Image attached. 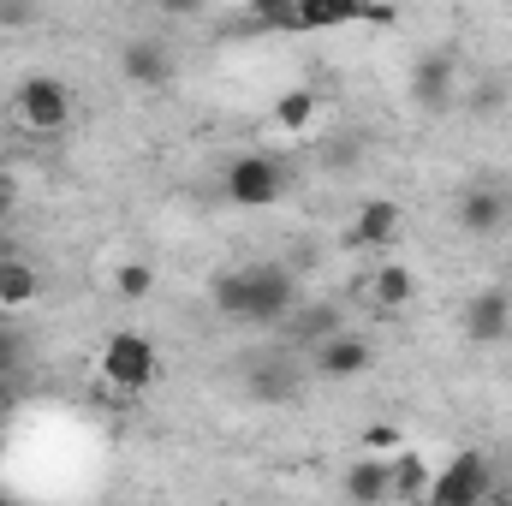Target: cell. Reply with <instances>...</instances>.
<instances>
[{"instance_id": "6da1fadb", "label": "cell", "mask_w": 512, "mask_h": 506, "mask_svg": "<svg viewBox=\"0 0 512 506\" xmlns=\"http://www.w3.org/2000/svg\"><path fill=\"white\" fill-rule=\"evenodd\" d=\"M96 370L114 381L120 393H143L149 381L161 376V352H155L149 334H137V328H114V334L102 340V352H96Z\"/></svg>"}, {"instance_id": "7a4b0ae2", "label": "cell", "mask_w": 512, "mask_h": 506, "mask_svg": "<svg viewBox=\"0 0 512 506\" xmlns=\"http://www.w3.org/2000/svg\"><path fill=\"white\" fill-rule=\"evenodd\" d=\"M12 120L30 131V137H60L72 126V90L48 72H30L18 90H12Z\"/></svg>"}, {"instance_id": "3957f363", "label": "cell", "mask_w": 512, "mask_h": 506, "mask_svg": "<svg viewBox=\"0 0 512 506\" xmlns=\"http://www.w3.org/2000/svg\"><path fill=\"white\" fill-rule=\"evenodd\" d=\"M489 495H495V465H489V453H477V447L453 453V459L429 477V506H483Z\"/></svg>"}, {"instance_id": "277c9868", "label": "cell", "mask_w": 512, "mask_h": 506, "mask_svg": "<svg viewBox=\"0 0 512 506\" xmlns=\"http://www.w3.org/2000/svg\"><path fill=\"white\" fill-rule=\"evenodd\" d=\"M221 185H227V197L239 203V209H274L280 197H286V167L274 161V155H233L227 161V173H221Z\"/></svg>"}, {"instance_id": "5b68a950", "label": "cell", "mask_w": 512, "mask_h": 506, "mask_svg": "<svg viewBox=\"0 0 512 506\" xmlns=\"http://www.w3.org/2000/svg\"><path fill=\"white\" fill-rule=\"evenodd\" d=\"M346 24H399V12L382 6V0H292V18L286 30H346Z\"/></svg>"}, {"instance_id": "8992f818", "label": "cell", "mask_w": 512, "mask_h": 506, "mask_svg": "<svg viewBox=\"0 0 512 506\" xmlns=\"http://www.w3.org/2000/svg\"><path fill=\"white\" fill-rule=\"evenodd\" d=\"M245 280H251V310H245L251 328H280L298 310V280L286 262H251Z\"/></svg>"}, {"instance_id": "52a82bcc", "label": "cell", "mask_w": 512, "mask_h": 506, "mask_svg": "<svg viewBox=\"0 0 512 506\" xmlns=\"http://www.w3.org/2000/svg\"><path fill=\"white\" fill-rule=\"evenodd\" d=\"M405 239V209L393 197H364L352 209V227H346V251H364V256H387L399 251Z\"/></svg>"}, {"instance_id": "ba28073f", "label": "cell", "mask_w": 512, "mask_h": 506, "mask_svg": "<svg viewBox=\"0 0 512 506\" xmlns=\"http://www.w3.org/2000/svg\"><path fill=\"white\" fill-rule=\"evenodd\" d=\"M411 102L423 108V114H447L453 108V96H459V60L447 54V48H429V54H417L411 60Z\"/></svg>"}, {"instance_id": "9c48e42d", "label": "cell", "mask_w": 512, "mask_h": 506, "mask_svg": "<svg viewBox=\"0 0 512 506\" xmlns=\"http://www.w3.org/2000/svg\"><path fill=\"white\" fill-rule=\"evenodd\" d=\"M370 364H376V346L364 334H352V328H334V334H322L310 346V370L322 381H352V376H364Z\"/></svg>"}, {"instance_id": "30bf717a", "label": "cell", "mask_w": 512, "mask_h": 506, "mask_svg": "<svg viewBox=\"0 0 512 506\" xmlns=\"http://www.w3.org/2000/svg\"><path fill=\"white\" fill-rule=\"evenodd\" d=\"M358 298H364L376 316H399V310H411V304H417V268H405V262L382 256L376 268H364Z\"/></svg>"}, {"instance_id": "8fae6325", "label": "cell", "mask_w": 512, "mask_h": 506, "mask_svg": "<svg viewBox=\"0 0 512 506\" xmlns=\"http://www.w3.org/2000/svg\"><path fill=\"white\" fill-rule=\"evenodd\" d=\"M173 72H179V54L161 36H137V42L120 48V78H126L131 90H167Z\"/></svg>"}, {"instance_id": "7c38bea8", "label": "cell", "mask_w": 512, "mask_h": 506, "mask_svg": "<svg viewBox=\"0 0 512 506\" xmlns=\"http://www.w3.org/2000/svg\"><path fill=\"white\" fill-rule=\"evenodd\" d=\"M459 328H465L471 346H501V340L512 334V292H501V286L471 292L465 310H459Z\"/></svg>"}, {"instance_id": "4fadbf2b", "label": "cell", "mask_w": 512, "mask_h": 506, "mask_svg": "<svg viewBox=\"0 0 512 506\" xmlns=\"http://www.w3.org/2000/svg\"><path fill=\"white\" fill-rule=\"evenodd\" d=\"M453 221H459L465 239H501L507 221H512V197L507 191H495V185H471V191L459 197Z\"/></svg>"}, {"instance_id": "5bb4252c", "label": "cell", "mask_w": 512, "mask_h": 506, "mask_svg": "<svg viewBox=\"0 0 512 506\" xmlns=\"http://www.w3.org/2000/svg\"><path fill=\"white\" fill-rule=\"evenodd\" d=\"M268 126L280 131V137H310V131L322 126V96H316L310 84L280 90V96H274V108H268Z\"/></svg>"}, {"instance_id": "9a60e30c", "label": "cell", "mask_w": 512, "mask_h": 506, "mask_svg": "<svg viewBox=\"0 0 512 506\" xmlns=\"http://www.w3.org/2000/svg\"><path fill=\"white\" fill-rule=\"evenodd\" d=\"M36 298H42V274L18 251H6L0 256V316H24Z\"/></svg>"}, {"instance_id": "2e32d148", "label": "cell", "mask_w": 512, "mask_h": 506, "mask_svg": "<svg viewBox=\"0 0 512 506\" xmlns=\"http://www.w3.org/2000/svg\"><path fill=\"white\" fill-rule=\"evenodd\" d=\"M340 489H346L358 506L393 501V489H387V459H382V453H364V459H352V465H346V477H340Z\"/></svg>"}, {"instance_id": "e0dca14e", "label": "cell", "mask_w": 512, "mask_h": 506, "mask_svg": "<svg viewBox=\"0 0 512 506\" xmlns=\"http://www.w3.org/2000/svg\"><path fill=\"white\" fill-rule=\"evenodd\" d=\"M429 459L423 453H411V447H399V453H387V489H393V501H429Z\"/></svg>"}, {"instance_id": "ac0fdd59", "label": "cell", "mask_w": 512, "mask_h": 506, "mask_svg": "<svg viewBox=\"0 0 512 506\" xmlns=\"http://www.w3.org/2000/svg\"><path fill=\"white\" fill-rule=\"evenodd\" d=\"M209 304H215L221 322H245V310H251V280H245V268H221L215 286H209Z\"/></svg>"}, {"instance_id": "d6986e66", "label": "cell", "mask_w": 512, "mask_h": 506, "mask_svg": "<svg viewBox=\"0 0 512 506\" xmlns=\"http://www.w3.org/2000/svg\"><path fill=\"white\" fill-rule=\"evenodd\" d=\"M286 328H292V340H298V346H316L322 334H334V328H346V322H340V310H334V304H298V310L286 316Z\"/></svg>"}, {"instance_id": "ffe728a7", "label": "cell", "mask_w": 512, "mask_h": 506, "mask_svg": "<svg viewBox=\"0 0 512 506\" xmlns=\"http://www.w3.org/2000/svg\"><path fill=\"white\" fill-rule=\"evenodd\" d=\"M251 393L262 399V405H280V399H292L298 393V370L292 364H280V358H262L251 376Z\"/></svg>"}, {"instance_id": "44dd1931", "label": "cell", "mask_w": 512, "mask_h": 506, "mask_svg": "<svg viewBox=\"0 0 512 506\" xmlns=\"http://www.w3.org/2000/svg\"><path fill=\"white\" fill-rule=\"evenodd\" d=\"M114 292H120L126 304H143V298L155 292V268H149V262H120V268H114Z\"/></svg>"}, {"instance_id": "7402d4cb", "label": "cell", "mask_w": 512, "mask_h": 506, "mask_svg": "<svg viewBox=\"0 0 512 506\" xmlns=\"http://www.w3.org/2000/svg\"><path fill=\"white\" fill-rule=\"evenodd\" d=\"M245 6H251L256 30H286V18H292V0H245Z\"/></svg>"}, {"instance_id": "603a6c76", "label": "cell", "mask_w": 512, "mask_h": 506, "mask_svg": "<svg viewBox=\"0 0 512 506\" xmlns=\"http://www.w3.org/2000/svg\"><path fill=\"white\" fill-rule=\"evenodd\" d=\"M36 24V0H0V30H24Z\"/></svg>"}, {"instance_id": "cb8c5ba5", "label": "cell", "mask_w": 512, "mask_h": 506, "mask_svg": "<svg viewBox=\"0 0 512 506\" xmlns=\"http://www.w3.org/2000/svg\"><path fill=\"white\" fill-rule=\"evenodd\" d=\"M405 441H399V429L393 423H376V429H364V453H399Z\"/></svg>"}, {"instance_id": "d4e9b609", "label": "cell", "mask_w": 512, "mask_h": 506, "mask_svg": "<svg viewBox=\"0 0 512 506\" xmlns=\"http://www.w3.org/2000/svg\"><path fill=\"white\" fill-rule=\"evenodd\" d=\"M18 364H24V334H18V328H0V370L12 376Z\"/></svg>"}, {"instance_id": "484cf974", "label": "cell", "mask_w": 512, "mask_h": 506, "mask_svg": "<svg viewBox=\"0 0 512 506\" xmlns=\"http://www.w3.org/2000/svg\"><path fill=\"white\" fill-rule=\"evenodd\" d=\"M155 6H161V18H197L209 0H155Z\"/></svg>"}, {"instance_id": "4316f807", "label": "cell", "mask_w": 512, "mask_h": 506, "mask_svg": "<svg viewBox=\"0 0 512 506\" xmlns=\"http://www.w3.org/2000/svg\"><path fill=\"white\" fill-rule=\"evenodd\" d=\"M12 209H18V179H12V173L0 167V221H6Z\"/></svg>"}, {"instance_id": "83f0119b", "label": "cell", "mask_w": 512, "mask_h": 506, "mask_svg": "<svg viewBox=\"0 0 512 506\" xmlns=\"http://www.w3.org/2000/svg\"><path fill=\"white\" fill-rule=\"evenodd\" d=\"M6 411H12V376L0 370V423H6Z\"/></svg>"}, {"instance_id": "f1b7e54d", "label": "cell", "mask_w": 512, "mask_h": 506, "mask_svg": "<svg viewBox=\"0 0 512 506\" xmlns=\"http://www.w3.org/2000/svg\"><path fill=\"white\" fill-rule=\"evenodd\" d=\"M0 459H6V423H0Z\"/></svg>"}, {"instance_id": "f546056e", "label": "cell", "mask_w": 512, "mask_h": 506, "mask_svg": "<svg viewBox=\"0 0 512 506\" xmlns=\"http://www.w3.org/2000/svg\"><path fill=\"white\" fill-rule=\"evenodd\" d=\"M0 501H6V489H0Z\"/></svg>"}]
</instances>
